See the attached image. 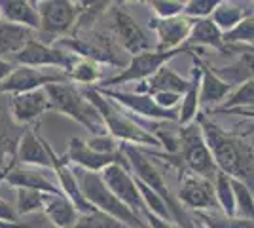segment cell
I'll list each match as a JSON object with an SVG mask.
<instances>
[{
  "instance_id": "cell-25",
  "label": "cell",
  "mask_w": 254,
  "mask_h": 228,
  "mask_svg": "<svg viewBox=\"0 0 254 228\" xmlns=\"http://www.w3.org/2000/svg\"><path fill=\"white\" fill-rule=\"evenodd\" d=\"M201 63V61H199ZM233 91L232 86H228L226 82H222L218 76L211 71L209 65L201 63V87H199V107L203 109H211L220 107L226 97Z\"/></svg>"
},
{
  "instance_id": "cell-30",
  "label": "cell",
  "mask_w": 254,
  "mask_h": 228,
  "mask_svg": "<svg viewBox=\"0 0 254 228\" xmlns=\"http://www.w3.org/2000/svg\"><path fill=\"white\" fill-rule=\"evenodd\" d=\"M186 48H195V46H212L216 50H226V44L222 40V33L220 29L212 23L211 17L207 19H195L191 33L188 36V40L184 44Z\"/></svg>"
},
{
  "instance_id": "cell-37",
  "label": "cell",
  "mask_w": 254,
  "mask_h": 228,
  "mask_svg": "<svg viewBox=\"0 0 254 228\" xmlns=\"http://www.w3.org/2000/svg\"><path fill=\"white\" fill-rule=\"evenodd\" d=\"M72 228H127L114 217L106 215L99 209H93L89 213H82Z\"/></svg>"
},
{
  "instance_id": "cell-24",
  "label": "cell",
  "mask_w": 254,
  "mask_h": 228,
  "mask_svg": "<svg viewBox=\"0 0 254 228\" xmlns=\"http://www.w3.org/2000/svg\"><path fill=\"white\" fill-rule=\"evenodd\" d=\"M32 38H36L34 31L0 19V59L11 63L13 57L19 54Z\"/></svg>"
},
{
  "instance_id": "cell-8",
  "label": "cell",
  "mask_w": 254,
  "mask_h": 228,
  "mask_svg": "<svg viewBox=\"0 0 254 228\" xmlns=\"http://www.w3.org/2000/svg\"><path fill=\"white\" fill-rule=\"evenodd\" d=\"M180 52H190V48L182 46L180 50L175 52H144V54L133 55L129 59L127 67L120 73L118 76L106 78L103 80L101 86H91V87H105V89H112L114 86L120 84H127V82H146L150 76H154L163 65H167V61H171L173 57H177Z\"/></svg>"
},
{
  "instance_id": "cell-11",
  "label": "cell",
  "mask_w": 254,
  "mask_h": 228,
  "mask_svg": "<svg viewBox=\"0 0 254 228\" xmlns=\"http://www.w3.org/2000/svg\"><path fill=\"white\" fill-rule=\"evenodd\" d=\"M64 82H70L68 75L59 69L15 67V71L0 84V95H19L34 89H42L50 84H64Z\"/></svg>"
},
{
  "instance_id": "cell-19",
  "label": "cell",
  "mask_w": 254,
  "mask_h": 228,
  "mask_svg": "<svg viewBox=\"0 0 254 228\" xmlns=\"http://www.w3.org/2000/svg\"><path fill=\"white\" fill-rule=\"evenodd\" d=\"M112 15H114L112 27L116 31L118 40L131 54V57L138 54H144V52H150V42L148 38H146V34H144V31L138 27V23L126 10L116 8Z\"/></svg>"
},
{
  "instance_id": "cell-40",
  "label": "cell",
  "mask_w": 254,
  "mask_h": 228,
  "mask_svg": "<svg viewBox=\"0 0 254 228\" xmlns=\"http://www.w3.org/2000/svg\"><path fill=\"white\" fill-rule=\"evenodd\" d=\"M220 0H190L184 6V15L190 19H207L211 17Z\"/></svg>"
},
{
  "instance_id": "cell-45",
  "label": "cell",
  "mask_w": 254,
  "mask_h": 228,
  "mask_svg": "<svg viewBox=\"0 0 254 228\" xmlns=\"http://www.w3.org/2000/svg\"><path fill=\"white\" fill-rule=\"evenodd\" d=\"M235 130L237 131H233V133L243 131V133H251V135H254V120H243V122L235 124Z\"/></svg>"
},
{
  "instance_id": "cell-15",
  "label": "cell",
  "mask_w": 254,
  "mask_h": 228,
  "mask_svg": "<svg viewBox=\"0 0 254 228\" xmlns=\"http://www.w3.org/2000/svg\"><path fill=\"white\" fill-rule=\"evenodd\" d=\"M63 160L66 163H74L76 167H82L85 171H93V173L105 171L106 167L112 165V163H122V165L129 167L127 158L124 156L122 151L118 154H99V152L91 151L87 147V143L82 141L80 137H72L68 141V149H66Z\"/></svg>"
},
{
  "instance_id": "cell-3",
  "label": "cell",
  "mask_w": 254,
  "mask_h": 228,
  "mask_svg": "<svg viewBox=\"0 0 254 228\" xmlns=\"http://www.w3.org/2000/svg\"><path fill=\"white\" fill-rule=\"evenodd\" d=\"M85 99L99 110L101 118L105 122L108 135H112L118 143H127V145H135V147H144V149H161V143L148 131H144L138 124L127 116L124 109H120L116 103H112L110 99L103 97L97 89L93 87H85L82 89Z\"/></svg>"
},
{
  "instance_id": "cell-18",
  "label": "cell",
  "mask_w": 254,
  "mask_h": 228,
  "mask_svg": "<svg viewBox=\"0 0 254 228\" xmlns=\"http://www.w3.org/2000/svg\"><path fill=\"white\" fill-rule=\"evenodd\" d=\"M10 109L11 116L15 124L27 128L31 122L42 116L44 112L52 110V103L46 93V89H34L29 93H19V95H10Z\"/></svg>"
},
{
  "instance_id": "cell-35",
  "label": "cell",
  "mask_w": 254,
  "mask_h": 228,
  "mask_svg": "<svg viewBox=\"0 0 254 228\" xmlns=\"http://www.w3.org/2000/svg\"><path fill=\"white\" fill-rule=\"evenodd\" d=\"M233 194H235V217L254 223V194L241 183L232 179Z\"/></svg>"
},
{
  "instance_id": "cell-47",
  "label": "cell",
  "mask_w": 254,
  "mask_h": 228,
  "mask_svg": "<svg viewBox=\"0 0 254 228\" xmlns=\"http://www.w3.org/2000/svg\"><path fill=\"white\" fill-rule=\"evenodd\" d=\"M0 19H2V17H0Z\"/></svg>"
},
{
  "instance_id": "cell-43",
  "label": "cell",
  "mask_w": 254,
  "mask_h": 228,
  "mask_svg": "<svg viewBox=\"0 0 254 228\" xmlns=\"http://www.w3.org/2000/svg\"><path fill=\"white\" fill-rule=\"evenodd\" d=\"M0 221H6V223H19L21 221V217L17 215L15 206L2 200V198H0Z\"/></svg>"
},
{
  "instance_id": "cell-34",
  "label": "cell",
  "mask_w": 254,
  "mask_h": 228,
  "mask_svg": "<svg viewBox=\"0 0 254 228\" xmlns=\"http://www.w3.org/2000/svg\"><path fill=\"white\" fill-rule=\"evenodd\" d=\"M103 71L101 65L91 61V59H82L74 65V69L68 73V80L70 82H78V84H85L87 87H91V84H95L101 80Z\"/></svg>"
},
{
  "instance_id": "cell-33",
  "label": "cell",
  "mask_w": 254,
  "mask_h": 228,
  "mask_svg": "<svg viewBox=\"0 0 254 228\" xmlns=\"http://www.w3.org/2000/svg\"><path fill=\"white\" fill-rule=\"evenodd\" d=\"M214 192H216L220 211L228 217H235V194H233L232 177L218 171L214 177Z\"/></svg>"
},
{
  "instance_id": "cell-27",
  "label": "cell",
  "mask_w": 254,
  "mask_h": 228,
  "mask_svg": "<svg viewBox=\"0 0 254 228\" xmlns=\"http://www.w3.org/2000/svg\"><path fill=\"white\" fill-rule=\"evenodd\" d=\"M44 215L50 219L55 228H72L80 213L76 211L72 202L64 196H52L46 194L44 200Z\"/></svg>"
},
{
  "instance_id": "cell-22",
  "label": "cell",
  "mask_w": 254,
  "mask_h": 228,
  "mask_svg": "<svg viewBox=\"0 0 254 228\" xmlns=\"http://www.w3.org/2000/svg\"><path fill=\"white\" fill-rule=\"evenodd\" d=\"M0 17L2 21L21 25L31 31L40 29V15H38V2H25V0H0Z\"/></svg>"
},
{
  "instance_id": "cell-44",
  "label": "cell",
  "mask_w": 254,
  "mask_h": 228,
  "mask_svg": "<svg viewBox=\"0 0 254 228\" xmlns=\"http://www.w3.org/2000/svg\"><path fill=\"white\" fill-rule=\"evenodd\" d=\"M15 67L17 65H13V63H10V61H4V59H0V84L8 78V76L15 71Z\"/></svg>"
},
{
  "instance_id": "cell-12",
  "label": "cell",
  "mask_w": 254,
  "mask_h": 228,
  "mask_svg": "<svg viewBox=\"0 0 254 228\" xmlns=\"http://www.w3.org/2000/svg\"><path fill=\"white\" fill-rule=\"evenodd\" d=\"M25 130L11 116L10 95H0V183L17 163V145Z\"/></svg>"
},
{
  "instance_id": "cell-23",
  "label": "cell",
  "mask_w": 254,
  "mask_h": 228,
  "mask_svg": "<svg viewBox=\"0 0 254 228\" xmlns=\"http://www.w3.org/2000/svg\"><path fill=\"white\" fill-rule=\"evenodd\" d=\"M190 87V78H182L177 75L171 67L163 65L154 76H150L146 82H142V86L137 87L135 93H148L154 95L158 91H167V93H179L184 95Z\"/></svg>"
},
{
  "instance_id": "cell-20",
  "label": "cell",
  "mask_w": 254,
  "mask_h": 228,
  "mask_svg": "<svg viewBox=\"0 0 254 228\" xmlns=\"http://www.w3.org/2000/svg\"><path fill=\"white\" fill-rule=\"evenodd\" d=\"M4 181L13 188H27V190H38L42 194L63 196L61 188L40 167H29V165L15 163L10 169V173L4 177Z\"/></svg>"
},
{
  "instance_id": "cell-16",
  "label": "cell",
  "mask_w": 254,
  "mask_h": 228,
  "mask_svg": "<svg viewBox=\"0 0 254 228\" xmlns=\"http://www.w3.org/2000/svg\"><path fill=\"white\" fill-rule=\"evenodd\" d=\"M42 143H44V147H46L48 156H50L52 171L55 173L57 181H59V188H61L63 196L72 202V206L76 207V211H78L80 215H82V213H89V211H93L95 207L85 202V198H84V194H82V190H80V185H78V179H76L74 171L68 167V163L64 162L63 158H59V156H57V152L53 151L52 145L46 141L44 137H42Z\"/></svg>"
},
{
  "instance_id": "cell-5",
  "label": "cell",
  "mask_w": 254,
  "mask_h": 228,
  "mask_svg": "<svg viewBox=\"0 0 254 228\" xmlns=\"http://www.w3.org/2000/svg\"><path fill=\"white\" fill-rule=\"evenodd\" d=\"M44 89H46V93L50 97L52 110H57L64 116L72 118L80 126H84L91 135H105V133H108L99 110L85 99L82 89H78L72 82L50 84Z\"/></svg>"
},
{
  "instance_id": "cell-36",
  "label": "cell",
  "mask_w": 254,
  "mask_h": 228,
  "mask_svg": "<svg viewBox=\"0 0 254 228\" xmlns=\"http://www.w3.org/2000/svg\"><path fill=\"white\" fill-rule=\"evenodd\" d=\"M15 209L17 215H31L36 211H44V200L46 194L38 190H27V188H15Z\"/></svg>"
},
{
  "instance_id": "cell-4",
  "label": "cell",
  "mask_w": 254,
  "mask_h": 228,
  "mask_svg": "<svg viewBox=\"0 0 254 228\" xmlns=\"http://www.w3.org/2000/svg\"><path fill=\"white\" fill-rule=\"evenodd\" d=\"M72 171L78 179L80 190H82L87 204H91L95 209L114 217L122 225H126L127 228H150L144 219L138 217L135 211H131L124 202H120L116 196L112 194V190L101 179V173L85 171L82 167H74Z\"/></svg>"
},
{
  "instance_id": "cell-10",
  "label": "cell",
  "mask_w": 254,
  "mask_h": 228,
  "mask_svg": "<svg viewBox=\"0 0 254 228\" xmlns=\"http://www.w3.org/2000/svg\"><path fill=\"white\" fill-rule=\"evenodd\" d=\"M103 97L110 99L118 107L131 112L133 116L152 122H179V109L165 110L156 105V101L148 93H135V91H118V89H105V87H93Z\"/></svg>"
},
{
  "instance_id": "cell-17",
  "label": "cell",
  "mask_w": 254,
  "mask_h": 228,
  "mask_svg": "<svg viewBox=\"0 0 254 228\" xmlns=\"http://www.w3.org/2000/svg\"><path fill=\"white\" fill-rule=\"evenodd\" d=\"M193 23L195 19H190L186 15L171 17V19H159L154 15L150 19V29H154L158 34V52L180 50L188 40Z\"/></svg>"
},
{
  "instance_id": "cell-7",
  "label": "cell",
  "mask_w": 254,
  "mask_h": 228,
  "mask_svg": "<svg viewBox=\"0 0 254 228\" xmlns=\"http://www.w3.org/2000/svg\"><path fill=\"white\" fill-rule=\"evenodd\" d=\"M38 15H40V42L52 46L61 36L66 34L78 21V4L66 0H46L38 2Z\"/></svg>"
},
{
  "instance_id": "cell-26",
  "label": "cell",
  "mask_w": 254,
  "mask_h": 228,
  "mask_svg": "<svg viewBox=\"0 0 254 228\" xmlns=\"http://www.w3.org/2000/svg\"><path fill=\"white\" fill-rule=\"evenodd\" d=\"M199 87H201V63L199 59L195 57V67L191 69L190 76V87L188 91L182 95L179 107V128L184 126H190L191 122H195L199 116Z\"/></svg>"
},
{
  "instance_id": "cell-28",
  "label": "cell",
  "mask_w": 254,
  "mask_h": 228,
  "mask_svg": "<svg viewBox=\"0 0 254 228\" xmlns=\"http://www.w3.org/2000/svg\"><path fill=\"white\" fill-rule=\"evenodd\" d=\"M211 71L218 76L222 82H226L228 86L239 87L241 84L249 82L254 78V54L251 52H243V55L228 67H211Z\"/></svg>"
},
{
  "instance_id": "cell-6",
  "label": "cell",
  "mask_w": 254,
  "mask_h": 228,
  "mask_svg": "<svg viewBox=\"0 0 254 228\" xmlns=\"http://www.w3.org/2000/svg\"><path fill=\"white\" fill-rule=\"evenodd\" d=\"M179 156L186 163L190 173L205 177L214 183L218 167L212 160V154L205 143L201 126L197 124V120L191 122L190 126L179 128Z\"/></svg>"
},
{
  "instance_id": "cell-2",
  "label": "cell",
  "mask_w": 254,
  "mask_h": 228,
  "mask_svg": "<svg viewBox=\"0 0 254 228\" xmlns=\"http://www.w3.org/2000/svg\"><path fill=\"white\" fill-rule=\"evenodd\" d=\"M120 151L124 152V156L127 158L129 169L133 171V177H137L138 181H142L144 185L152 188L156 194L161 196V200L167 204L171 211L173 223L179 228H197L193 225V221L188 217V213L184 211V207L175 196L171 194L169 185L165 183V175L161 173L156 162L150 160V156L144 152V149L135 147V145H127V143H120Z\"/></svg>"
},
{
  "instance_id": "cell-41",
  "label": "cell",
  "mask_w": 254,
  "mask_h": 228,
  "mask_svg": "<svg viewBox=\"0 0 254 228\" xmlns=\"http://www.w3.org/2000/svg\"><path fill=\"white\" fill-rule=\"evenodd\" d=\"M85 143H87V147L91 151L99 152V154H118L120 152V143L108 133H105V135H91Z\"/></svg>"
},
{
  "instance_id": "cell-38",
  "label": "cell",
  "mask_w": 254,
  "mask_h": 228,
  "mask_svg": "<svg viewBox=\"0 0 254 228\" xmlns=\"http://www.w3.org/2000/svg\"><path fill=\"white\" fill-rule=\"evenodd\" d=\"M222 40L226 46H235V44H254V15L245 17L235 29L230 33L222 34Z\"/></svg>"
},
{
  "instance_id": "cell-9",
  "label": "cell",
  "mask_w": 254,
  "mask_h": 228,
  "mask_svg": "<svg viewBox=\"0 0 254 228\" xmlns=\"http://www.w3.org/2000/svg\"><path fill=\"white\" fill-rule=\"evenodd\" d=\"M78 61L80 57L72 52H66L63 48H55V46H46L38 38H32L13 57L11 63L17 67H32V69H59L68 75Z\"/></svg>"
},
{
  "instance_id": "cell-32",
  "label": "cell",
  "mask_w": 254,
  "mask_h": 228,
  "mask_svg": "<svg viewBox=\"0 0 254 228\" xmlns=\"http://www.w3.org/2000/svg\"><path fill=\"white\" fill-rule=\"evenodd\" d=\"M233 109H254V78L235 87L222 105L214 109V112H226Z\"/></svg>"
},
{
  "instance_id": "cell-39",
  "label": "cell",
  "mask_w": 254,
  "mask_h": 228,
  "mask_svg": "<svg viewBox=\"0 0 254 228\" xmlns=\"http://www.w3.org/2000/svg\"><path fill=\"white\" fill-rule=\"evenodd\" d=\"M148 6L156 13V17H159V19H171V17L184 15L186 2H177V0H152V2H148Z\"/></svg>"
},
{
  "instance_id": "cell-31",
  "label": "cell",
  "mask_w": 254,
  "mask_h": 228,
  "mask_svg": "<svg viewBox=\"0 0 254 228\" xmlns=\"http://www.w3.org/2000/svg\"><path fill=\"white\" fill-rule=\"evenodd\" d=\"M195 219L201 223V228H254L253 221L228 217L222 211H195Z\"/></svg>"
},
{
  "instance_id": "cell-21",
  "label": "cell",
  "mask_w": 254,
  "mask_h": 228,
  "mask_svg": "<svg viewBox=\"0 0 254 228\" xmlns=\"http://www.w3.org/2000/svg\"><path fill=\"white\" fill-rule=\"evenodd\" d=\"M17 163L29 165V167H40V169H52V162L42 143V135L36 130L27 128L21 135L17 145Z\"/></svg>"
},
{
  "instance_id": "cell-13",
  "label": "cell",
  "mask_w": 254,
  "mask_h": 228,
  "mask_svg": "<svg viewBox=\"0 0 254 228\" xmlns=\"http://www.w3.org/2000/svg\"><path fill=\"white\" fill-rule=\"evenodd\" d=\"M101 179L105 181V185L112 190V194L116 196L120 202H124L131 211H135L138 217L144 219V213L148 211V207L144 206V200L138 192L135 177L131 175L129 167L122 165V163H112L105 171H101Z\"/></svg>"
},
{
  "instance_id": "cell-42",
  "label": "cell",
  "mask_w": 254,
  "mask_h": 228,
  "mask_svg": "<svg viewBox=\"0 0 254 228\" xmlns=\"http://www.w3.org/2000/svg\"><path fill=\"white\" fill-rule=\"evenodd\" d=\"M152 97H154L158 107H161V109H165V110L179 109L180 101H182V95H179V93H167V91H158V93H154Z\"/></svg>"
},
{
  "instance_id": "cell-1",
  "label": "cell",
  "mask_w": 254,
  "mask_h": 228,
  "mask_svg": "<svg viewBox=\"0 0 254 228\" xmlns=\"http://www.w3.org/2000/svg\"><path fill=\"white\" fill-rule=\"evenodd\" d=\"M203 137L212 154L218 171L235 181H241L254 194V151L241 135L224 131L218 124L205 116H197Z\"/></svg>"
},
{
  "instance_id": "cell-46",
  "label": "cell",
  "mask_w": 254,
  "mask_h": 228,
  "mask_svg": "<svg viewBox=\"0 0 254 228\" xmlns=\"http://www.w3.org/2000/svg\"><path fill=\"white\" fill-rule=\"evenodd\" d=\"M0 228H42L40 225H32V223H6V221H0Z\"/></svg>"
},
{
  "instance_id": "cell-29",
  "label": "cell",
  "mask_w": 254,
  "mask_h": 228,
  "mask_svg": "<svg viewBox=\"0 0 254 228\" xmlns=\"http://www.w3.org/2000/svg\"><path fill=\"white\" fill-rule=\"evenodd\" d=\"M245 6L247 4H241V2H226V0H220L211 15L212 23L220 29L222 34L230 33L232 29H235L239 23L243 21L245 17L254 15V11L245 8Z\"/></svg>"
},
{
  "instance_id": "cell-14",
  "label": "cell",
  "mask_w": 254,
  "mask_h": 228,
  "mask_svg": "<svg viewBox=\"0 0 254 228\" xmlns=\"http://www.w3.org/2000/svg\"><path fill=\"white\" fill-rule=\"evenodd\" d=\"M179 202L193 211H220L214 192V183L190 171L180 181Z\"/></svg>"
}]
</instances>
